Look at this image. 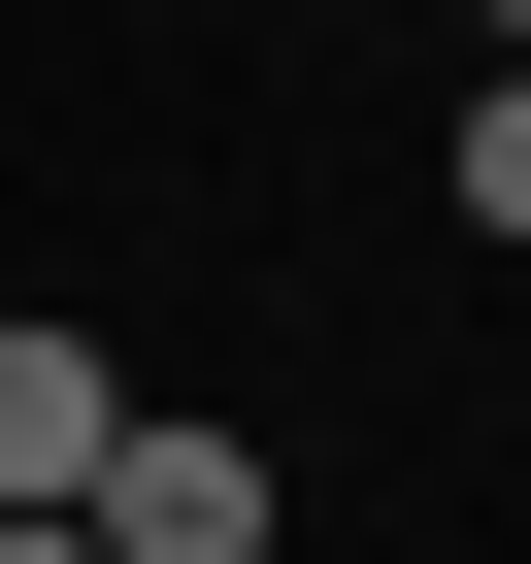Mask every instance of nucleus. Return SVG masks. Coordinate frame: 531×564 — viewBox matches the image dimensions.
<instances>
[{
  "mask_svg": "<svg viewBox=\"0 0 531 564\" xmlns=\"http://www.w3.org/2000/svg\"><path fill=\"white\" fill-rule=\"evenodd\" d=\"M67 531H100V564H266V465H232V432H100Z\"/></svg>",
  "mask_w": 531,
  "mask_h": 564,
  "instance_id": "1",
  "label": "nucleus"
},
{
  "mask_svg": "<svg viewBox=\"0 0 531 564\" xmlns=\"http://www.w3.org/2000/svg\"><path fill=\"white\" fill-rule=\"evenodd\" d=\"M100 432H133V399H100V333L0 300V531H67V498H100Z\"/></svg>",
  "mask_w": 531,
  "mask_h": 564,
  "instance_id": "2",
  "label": "nucleus"
},
{
  "mask_svg": "<svg viewBox=\"0 0 531 564\" xmlns=\"http://www.w3.org/2000/svg\"><path fill=\"white\" fill-rule=\"evenodd\" d=\"M432 166H465V232L531 265V67H465V133H432Z\"/></svg>",
  "mask_w": 531,
  "mask_h": 564,
  "instance_id": "3",
  "label": "nucleus"
},
{
  "mask_svg": "<svg viewBox=\"0 0 531 564\" xmlns=\"http://www.w3.org/2000/svg\"><path fill=\"white\" fill-rule=\"evenodd\" d=\"M465 34H498V67H531V0H465Z\"/></svg>",
  "mask_w": 531,
  "mask_h": 564,
  "instance_id": "4",
  "label": "nucleus"
},
{
  "mask_svg": "<svg viewBox=\"0 0 531 564\" xmlns=\"http://www.w3.org/2000/svg\"><path fill=\"white\" fill-rule=\"evenodd\" d=\"M0 564H100V531H0Z\"/></svg>",
  "mask_w": 531,
  "mask_h": 564,
  "instance_id": "5",
  "label": "nucleus"
}]
</instances>
